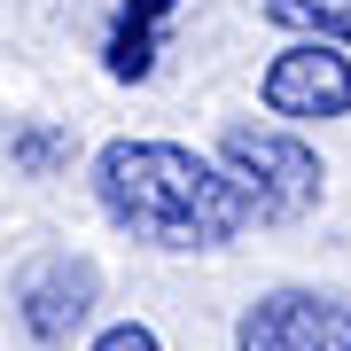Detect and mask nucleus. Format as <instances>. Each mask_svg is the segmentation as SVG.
Returning <instances> with one entry per match:
<instances>
[{"instance_id": "nucleus-1", "label": "nucleus", "mask_w": 351, "mask_h": 351, "mask_svg": "<svg viewBox=\"0 0 351 351\" xmlns=\"http://www.w3.org/2000/svg\"><path fill=\"white\" fill-rule=\"evenodd\" d=\"M94 203L117 234L149 250H226L258 219L242 180L180 141H110L94 156Z\"/></svg>"}, {"instance_id": "nucleus-2", "label": "nucleus", "mask_w": 351, "mask_h": 351, "mask_svg": "<svg viewBox=\"0 0 351 351\" xmlns=\"http://www.w3.org/2000/svg\"><path fill=\"white\" fill-rule=\"evenodd\" d=\"M219 164L242 180V195L258 203V219H304V211H320L328 172H320V156L304 149L297 133H281V125H226L219 133Z\"/></svg>"}, {"instance_id": "nucleus-3", "label": "nucleus", "mask_w": 351, "mask_h": 351, "mask_svg": "<svg viewBox=\"0 0 351 351\" xmlns=\"http://www.w3.org/2000/svg\"><path fill=\"white\" fill-rule=\"evenodd\" d=\"M258 101L289 125H328V117H351V55L336 39H297L281 47L258 78Z\"/></svg>"}, {"instance_id": "nucleus-4", "label": "nucleus", "mask_w": 351, "mask_h": 351, "mask_svg": "<svg viewBox=\"0 0 351 351\" xmlns=\"http://www.w3.org/2000/svg\"><path fill=\"white\" fill-rule=\"evenodd\" d=\"M234 351H351V304L328 289H265L242 304Z\"/></svg>"}, {"instance_id": "nucleus-5", "label": "nucleus", "mask_w": 351, "mask_h": 351, "mask_svg": "<svg viewBox=\"0 0 351 351\" xmlns=\"http://www.w3.org/2000/svg\"><path fill=\"white\" fill-rule=\"evenodd\" d=\"M94 297H101V274H94V258H71V250L39 258L32 274L16 281V313H24L32 343H71L78 328L94 320Z\"/></svg>"}, {"instance_id": "nucleus-6", "label": "nucleus", "mask_w": 351, "mask_h": 351, "mask_svg": "<svg viewBox=\"0 0 351 351\" xmlns=\"http://www.w3.org/2000/svg\"><path fill=\"white\" fill-rule=\"evenodd\" d=\"M180 0H125L117 8V32H110V78H149L156 71V39H164V16H172Z\"/></svg>"}, {"instance_id": "nucleus-7", "label": "nucleus", "mask_w": 351, "mask_h": 351, "mask_svg": "<svg viewBox=\"0 0 351 351\" xmlns=\"http://www.w3.org/2000/svg\"><path fill=\"white\" fill-rule=\"evenodd\" d=\"M0 149H8V164H16L24 180H55V172H71L78 141H71V125H47V117H24V125H8V133H0Z\"/></svg>"}, {"instance_id": "nucleus-8", "label": "nucleus", "mask_w": 351, "mask_h": 351, "mask_svg": "<svg viewBox=\"0 0 351 351\" xmlns=\"http://www.w3.org/2000/svg\"><path fill=\"white\" fill-rule=\"evenodd\" d=\"M274 24L304 32V39H336V47H351V0H258Z\"/></svg>"}, {"instance_id": "nucleus-9", "label": "nucleus", "mask_w": 351, "mask_h": 351, "mask_svg": "<svg viewBox=\"0 0 351 351\" xmlns=\"http://www.w3.org/2000/svg\"><path fill=\"white\" fill-rule=\"evenodd\" d=\"M86 351H164L156 343V328H141V320H117V328H101V336Z\"/></svg>"}]
</instances>
